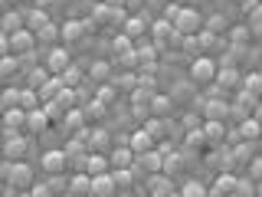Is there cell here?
I'll return each instance as SVG.
<instances>
[{"label":"cell","instance_id":"1f68e13d","mask_svg":"<svg viewBox=\"0 0 262 197\" xmlns=\"http://www.w3.org/2000/svg\"><path fill=\"white\" fill-rule=\"evenodd\" d=\"M144 131L154 138V142H158V138H164V135H167V122H164V119H147Z\"/></svg>","mask_w":262,"mask_h":197},{"label":"cell","instance_id":"d6986e66","mask_svg":"<svg viewBox=\"0 0 262 197\" xmlns=\"http://www.w3.org/2000/svg\"><path fill=\"white\" fill-rule=\"evenodd\" d=\"M105 171H108V158H105V154H98V151H89V158H85V174L95 178V174H105Z\"/></svg>","mask_w":262,"mask_h":197},{"label":"cell","instance_id":"7a4b0ae2","mask_svg":"<svg viewBox=\"0 0 262 197\" xmlns=\"http://www.w3.org/2000/svg\"><path fill=\"white\" fill-rule=\"evenodd\" d=\"M170 27H174L177 36H196L203 30V16L196 13V7H180V13L174 16Z\"/></svg>","mask_w":262,"mask_h":197},{"label":"cell","instance_id":"ee69618b","mask_svg":"<svg viewBox=\"0 0 262 197\" xmlns=\"http://www.w3.org/2000/svg\"><path fill=\"white\" fill-rule=\"evenodd\" d=\"M7 53H10V46H7V36L0 33V56H7Z\"/></svg>","mask_w":262,"mask_h":197},{"label":"cell","instance_id":"8992f818","mask_svg":"<svg viewBox=\"0 0 262 197\" xmlns=\"http://www.w3.org/2000/svg\"><path fill=\"white\" fill-rule=\"evenodd\" d=\"M243 82V72L236 69V66H220L216 76H213V86H220L223 92H233V89H239Z\"/></svg>","mask_w":262,"mask_h":197},{"label":"cell","instance_id":"5b68a950","mask_svg":"<svg viewBox=\"0 0 262 197\" xmlns=\"http://www.w3.org/2000/svg\"><path fill=\"white\" fill-rule=\"evenodd\" d=\"M27 154H30V142L23 135H7V142H4V158L7 161H27Z\"/></svg>","mask_w":262,"mask_h":197},{"label":"cell","instance_id":"b9f144b4","mask_svg":"<svg viewBox=\"0 0 262 197\" xmlns=\"http://www.w3.org/2000/svg\"><path fill=\"white\" fill-rule=\"evenodd\" d=\"M92 76H95V79L108 76V63H95V66H92Z\"/></svg>","mask_w":262,"mask_h":197},{"label":"cell","instance_id":"603a6c76","mask_svg":"<svg viewBox=\"0 0 262 197\" xmlns=\"http://www.w3.org/2000/svg\"><path fill=\"white\" fill-rule=\"evenodd\" d=\"M167 194H174V187H170V181L167 174H151V197H167Z\"/></svg>","mask_w":262,"mask_h":197},{"label":"cell","instance_id":"9c48e42d","mask_svg":"<svg viewBox=\"0 0 262 197\" xmlns=\"http://www.w3.org/2000/svg\"><path fill=\"white\" fill-rule=\"evenodd\" d=\"M66 66H69V53H66L62 46H53L46 53V72H49V76H59Z\"/></svg>","mask_w":262,"mask_h":197},{"label":"cell","instance_id":"ba28073f","mask_svg":"<svg viewBox=\"0 0 262 197\" xmlns=\"http://www.w3.org/2000/svg\"><path fill=\"white\" fill-rule=\"evenodd\" d=\"M66 164H69V154L66 151H56V148L43 151V171L46 174H66Z\"/></svg>","mask_w":262,"mask_h":197},{"label":"cell","instance_id":"8fae6325","mask_svg":"<svg viewBox=\"0 0 262 197\" xmlns=\"http://www.w3.org/2000/svg\"><path fill=\"white\" fill-rule=\"evenodd\" d=\"M108 168H115V171H125V168H135V151H131L128 145L115 148V151H112V158H108Z\"/></svg>","mask_w":262,"mask_h":197},{"label":"cell","instance_id":"74e56055","mask_svg":"<svg viewBox=\"0 0 262 197\" xmlns=\"http://www.w3.org/2000/svg\"><path fill=\"white\" fill-rule=\"evenodd\" d=\"M46 184H49V191H62V187L69 184V181H66V174H49Z\"/></svg>","mask_w":262,"mask_h":197},{"label":"cell","instance_id":"52a82bcc","mask_svg":"<svg viewBox=\"0 0 262 197\" xmlns=\"http://www.w3.org/2000/svg\"><path fill=\"white\" fill-rule=\"evenodd\" d=\"M115 194H118V187H115L112 171H105V174H95L92 184H89V197H115Z\"/></svg>","mask_w":262,"mask_h":197},{"label":"cell","instance_id":"484cf974","mask_svg":"<svg viewBox=\"0 0 262 197\" xmlns=\"http://www.w3.org/2000/svg\"><path fill=\"white\" fill-rule=\"evenodd\" d=\"M170 105H174V102H170V95H158V92L151 95V112H154V119H164V115L170 112Z\"/></svg>","mask_w":262,"mask_h":197},{"label":"cell","instance_id":"3957f363","mask_svg":"<svg viewBox=\"0 0 262 197\" xmlns=\"http://www.w3.org/2000/svg\"><path fill=\"white\" fill-rule=\"evenodd\" d=\"M216 60L213 56H196V60L190 63V79L193 82H200V86H210L213 82V76H216Z\"/></svg>","mask_w":262,"mask_h":197},{"label":"cell","instance_id":"44dd1931","mask_svg":"<svg viewBox=\"0 0 262 197\" xmlns=\"http://www.w3.org/2000/svg\"><path fill=\"white\" fill-rule=\"evenodd\" d=\"M200 131H203V138H207V145H210V142L216 145V142H223V138H226V128H223V122H203V125H200Z\"/></svg>","mask_w":262,"mask_h":197},{"label":"cell","instance_id":"cb8c5ba5","mask_svg":"<svg viewBox=\"0 0 262 197\" xmlns=\"http://www.w3.org/2000/svg\"><path fill=\"white\" fill-rule=\"evenodd\" d=\"M229 112L226 102H216V98H210L207 105H203V115H207V122H223V115Z\"/></svg>","mask_w":262,"mask_h":197},{"label":"cell","instance_id":"ffe728a7","mask_svg":"<svg viewBox=\"0 0 262 197\" xmlns=\"http://www.w3.org/2000/svg\"><path fill=\"white\" fill-rule=\"evenodd\" d=\"M82 33H85V23L82 20H66V27L59 30V40L62 43H76V40H82Z\"/></svg>","mask_w":262,"mask_h":197},{"label":"cell","instance_id":"5bb4252c","mask_svg":"<svg viewBox=\"0 0 262 197\" xmlns=\"http://www.w3.org/2000/svg\"><path fill=\"white\" fill-rule=\"evenodd\" d=\"M46 125H49V119H46V112H43V109H33V112H27V125H23V128H27L30 135H43Z\"/></svg>","mask_w":262,"mask_h":197},{"label":"cell","instance_id":"277c9868","mask_svg":"<svg viewBox=\"0 0 262 197\" xmlns=\"http://www.w3.org/2000/svg\"><path fill=\"white\" fill-rule=\"evenodd\" d=\"M7 46H10V56L20 60L23 53H33V49H36V36H33L30 30H16V33L7 36Z\"/></svg>","mask_w":262,"mask_h":197},{"label":"cell","instance_id":"d4e9b609","mask_svg":"<svg viewBox=\"0 0 262 197\" xmlns=\"http://www.w3.org/2000/svg\"><path fill=\"white\" fill-rule=\"evenodd\" d=\"M121 27H125V36L128 40H135V36H141V33H144V16H125Z\"/></svg>","mask_w":262,"mask_h":197},{"label":"cell","instance_id":"6da1fadb","mask_svg":"<svg viewBox=\"0 0 262 197\" xmlns=\"http://www.w3.org/2000/svg\"><path fill=\"white\" fill-rule=\"evenodd\" d=\"M0 178H4V184L23 191V187L33 184V168L27 161H4V164H0Z\"/></svg>","mask_w":262,"mask_h":197},{"label":"cell","instance_id":"e575fe53","mask_svg":"<svg viewBox=\"0 0 262 197\" xmlns=\"http://www.w3.org/2000/svg\"><path fill=\"white\" fill-rule=\"evenodd\" d=\"M203 145H207V138H203L200 128H190V131H187V148H193V151H196V148H203Z\"/></svg>","mask_w":262,"mask_h":197},{"label":"cell","instance_id":"60d3db41","mask_svg":"<svg viewBox=\"0 0 262 197\" xmlns=\"http://www.w3.org/2000/svg\"><path fill=\"white\" fill-rule=\"evenodd\" d=\"M180 13V4H170V7H164V16L161 20H167V23H174V16Z\"/></svg>","mask_w":262,"mask_h":197},{"label":"cell","instance_id":"30bf717a","mask_svg":"<svg viewBox=\"0 0 262 197\" xmlns=\"http://www.w3.org/2000/svg\"><path fill=\"white\" fill-rule=\"evenodd\" d=\"M23 30H30V33H39L49 23V10H39V7H30V10H23Z\"/></svg>","mask_w":262,"mask_h":197},{"label":"cell","instance_id":"4316f807","mask_svg":"<svg viewBox=\"0 0 262 197\" xmlns=\"http://www.w3.org/2000/svg\"><path fill=\"white\" fill-rule=\"evenodd\" d=\"M7 109H20V89H4L0 92V112H7Z\"/></svg>","mask_w":262,"mask_h":197},{"label":"cell","instance_id":"d6a6232c","mask_svg":"<svg viewBox=\"0 0 262 197\" xmlns=\"http://www.w3.org/2000/svg\"><path fill=\"white\" fill-rule=\"evenodd\" d=\"M236 181H239V178H233V174H229V171H223V174H220V181H216V191L220 194H233L236 191Z\"/></svg>","mask_w":262,"mask_h":197},{"label":"cell","instance_id":"bcb514c9","mask_svg":"<svg viewBox=\"0 0 262 197\" xmlns=\"http://www.w3.org/2000/svg\"><path fill=\"white\" fill-rule=\"evenodd\" d=\"M236 4H239V7H246V4H249V0H236Z\"/></svg>","mask_w":262,"mask_h":197},{"label":"cell","instance_id":"8d00e7d4","mask_svg":"<svg viewBox=\"0 0 262 197\" xmlns=\"http://www.w3.org/2000/svg\"><path fill=\"white\" fill-rule=\"evenodd\" d=\"M30 72H33V79H30V86H27V89H39V86H43V82L49 79V72H46V69H30Z\"/></svg>","mask_w":262,"mask_h":197},{"label":"cell","instance_id":"2e32d148","mask_svg":"<svg viewBox=\"0 0 262 197\" xmlns=\"http://www.w3.org/2000/svg\"><path fill=\"white\" fill-rule=\"evenodd\" d=\"M151 33H154V43H158V46H170V43H174V36H177L174 27H170L167 20H158L151 27Z\"/></svg>","mask_w":262,"mask_h":197},{"label":"cell","instance_id":"7bdbcfd3","mask_svg":"<svg viewBox=\"0 0 262 197\" xmlns=\"http://www.w3.org/2000/svg\"><path fill=\"white\" fill-rule=\"evenodd\" d=\"M121 4H125V10H131V13H138L144 7V0H121Z\"/></svg>","mask_w":262,"mask_h":197},{"label":"cell","instance_id":"f6af8a7d","mask_svg":"<svg viewBox=\"0 0 262 197\" xmlns=\"http://www.w3.org/2000/svg\"><path fill=\"white\" fill-rule=\"evenodd\" d=\"M4 187H7V184H4V178H0V194H4Z\"/></svg>","mask_w":262,"mask_h":197},{"label":"cell","instance_id":"d590c367","mask_svg":"<svg viewBox=\"0 0 262 197\" xmlns=\"http://www.w3.org/2000/svg\"><path fill=\"white\" fill-rule=\"evenodd\" d=\"M223 20H226L223 13H213L210 20H207V27H210L207 33H213V36H216V33H223V30H226V23H223Z\"/></svg>","mask_w":262,"mask_h":197},{"label":"cell","instance_id":"83f0119b","mask_svg":"<svg viewBox=\"0 0 262 197\" xmlns=\"http://www.w3.org/2000/svg\"><path fill=\"white\" fill-rule=\"evenodd\" d=\"M33 36H36V46H39V43H43V46H46V43H56V40H59V27L49 20L46 27L39 30V33H33Z\"/></svg>","mask_w":262,"mask_h":197},{"label":"cell","instance_id":"f1b7e54d","mask_svg":"<svg viewBox=\"0 0 262 197\" xmlns=\"http://www.w3.org/2000/svg\"><path fill=\"white\" fill-rule=\"evenodd\" d=\"M226 36H229V43H233V46H246V43L252 40V33L246 30L243 23H236V27H229V33H226Z\"/></svg>","mask_w":262,"mask_h":197},{"label":"cell","instance_id":"f35d334b","mask_svg":"<svg viewBox=\"0 0 262 197\" xmlns=\"http://www.w3.org/2000/svg\"><path fill=\"white\" fill-rule=\"evenodd\" d=\"M30 197H53L49 184H30Z\"/></svg>","mask_w":262,"mask_h":197},{"label":"cell","instance_id":"836d02e7","mask_svg":"<svg viewBox=\"0 0 262 197\" xmlns=\"http://www.w3.org/2000/svg\"><path fill=\"white\" fill-rule=\"evenodd\" d=\"M177 197H207V187H203L200 181H187V184H184V191H180Z\"/></svg>","mask_w":262,"mask_h":197},{"label":"cell","instance_id":"ac0fdd59","mask_svg":"<svg viewBox=\"0 0 262 197\" xmlns=\"http://www.w3.org/2000/svg\"><path fill=\"white\" fill-rule=\"evenodd\" d=\"M16 30H23V13L20 10H7L4 16H0V33L10 36V33H16Z\"/></svg>","mask_w":262,"mask_h":197},{"label":"cell","instance_id":"4dcf8cb0","mask_svg":"<svg viewBox=\"0 0 262 197\" xmlns=\"http://www.w3.org/2000/svg\"><path fill=\"white\" fill-rule=\"evenodd\" d=\"M16 69H20V60H16V56H0V76L4 79H10V76H16Z\"/></svg>","mask_w":262,"mask_h":197},{"label":"cell","instance_id":"e0dca14e","mask_svg":"<svg viewBox=\"0 0 262 197\" xmlns=\"http://www.w3.org/2000/svg\"><path fill=\"white\" fill-rule=\"evenodd\" d=\"M128 148L135 151V158H138V154H144V151H151V148H154V138L141 128V131H135V135L128 138Z\"/></svg>","mask_w":262,"mask_h":197},{"label":"cell","instance_id":"7c38bea8","mask_svg":"<svg viewBox=\"0 0 262 197\" xmlns=\"http://www.w3.org/2000/svg\"><path fill=\"white\" fill-rule=\"evenodd\" d=\"M4 115V128H7V135H16L23 125H27V112L23 109H7V112H0Z\"/></svg>","mask_w":262,"mask_h":197},{"label":"cell","instance_id":"4fadbf2b","mask_svg":"<svg viewBox=\"0 0 262 197\" xmlns=\"http://www.w3.org/2000/svg\"><path fill=\"white\" fill-rule=\"evenodd\" d=\"M62 89H66V86L59 82V76H49L43 86L36 89V95H39V102H56V95H59Z\"/></svg>","mask_w":262,"mask_h":197},{"label":"cell","instance_id":"9a60e30c","mask_svg":"<svg viewBox=\"0 0 262 197\" xmlns=\"http://www.w3.org/2000/svg\"><path fill=\"white\" fill-rule=\"evenodd\" d=\"M89 184H92V178L82 174V171H76V174L69 178V184H66V191H69L72 197H89Z\"/></svg>","mask_w":262,"mask_h":197},{"label":"cell","instance_id":"ab89813d","mask_svg":"<svg viewBox=\"0 0 262 197\" xmlns=\"http://www.w3.org/2000/svg\"><path fill=\"white\" fill-rule=\"evenodd\" d=\"M66 122H69V128H82L85 115H82V112H69V115H66Z\"/></svg>","mask_w":262,"mask_h":197},{"label":"cell","instance_id":"7402d4cb","mask_svg":"<svg viewBox=\"0 0 262 197\" xmlns=\"http://www.w3.org/2000/svg\"><path fill=\"white\" fill-rule=\"evenodd\" d=\"M236 135H239V142H256L259 138V122L256 119H243L239 125H236Z\"/></svg>","mask_w":262,"mask_h":197},{"label":"cell","instance_id":"7dc6e473","mask_svg":"<svg viewBox=\"0 0 262 197\" xmlns=\"http://www.w3.org/2000/svg\"><path fill=\"white\" fill-rule=\"evenodd\" d=\"M0 197H4V194H0Z\"/></svg>","mask_w":262,"mask_h":197},{"label":"cell","instance_id":"f546056e","mask_svg":"<svg viewBox=\"0 0 262 197\" xmlns=\"http://www.w3.org/2000/svg\"><path fill=\"white\" fill-rule=\"evenodd\" d=\"M20 109H23V112L39 109V95H36V89H20Z\"/></svg>","mask_w":262,"mask_h":197}]
</instances>
